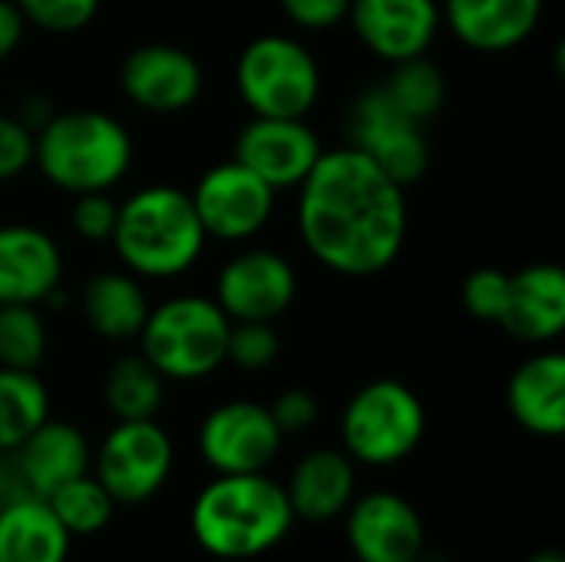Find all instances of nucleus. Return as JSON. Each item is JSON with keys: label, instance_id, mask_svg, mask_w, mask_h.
<instances>
[{"label": "nucleus", "instance_id": "obj_23", "mask_svg": "<svg viewBox=\"0 0 565 562\" xmlns=\"http://www.w3.org/2000/svg\"><path fill=\"white\" fill-rule=\"evenodd\" d=\"M73 537L46 500L7 494L0 503V562H70Z\"/></svg>", "mask_w": 565, "mask_h": 562}, {"label": "nucleus", "instance_id": "obj_28", "mask_svg": "<svg viewBox=\"0 0 565 562\" xmlns=\"http://www.w3.org/2000/svg\"><path fill=\"white\" fill-rule=\"evenodd\" d=\"M387 89V96L417 123H430L447 99V83L440 66H434L427 56L417 60H404V63H391L387 79L381 83Z\"/></svg>", "mask_w": 565, "mask_h": 562}, {"label": "nucleus", "instance_id": "obj_29", "mask_svg": "<svg viewBox=\"0 0 565 562\" xmlns=\"http://www.w3.org/2000/svg\"><path fill=\"white\" fill-rule=\"evenodd\" d=\"M46 348L50 331L40 305H0V368L36 371Z\"/></svg>", "mask_w": 565, "mask_h": 562}, {"label": "nucleus", "instance_id": "obj_2", "mask_svg": "<svg viewBox=\"0 0 565 562\" xmlns=\"http://www.w3.org/2000/svg\"><path fill=\"white\" fill-rule=\"evenodd\" d=\"M285 484L265 474H212L189 510L195 547L222 562L268 556L295 527Z\"/></svg>", "mask_w": 565, "mask_h": 562}, {"label": "nucleus", "instance_id": "obj_7", "mask_svg": "<svg viewBox=\"0 0 565 562\" xmlns=\"http://www.w3.org/2000/svg\"><path fill=\"white\" fill-rule=\"evenodd\" d=\"M235 89L252 116L305 119L321 96V70L301 40L265 33L238 53Z\"/></svg>", "mask_w": 565, "mask_h": 562}, {"label": "nucleus", "instance_id": "obj_39", "mask_svg": "<svg viewBox=\"0 0 565 562\" xmlns=\"http://www.w3.org/2000/svg\"><path fill=\"white\" fill-rule=\"evenodd\" d=\"M7 490H10V474H7V457L0 454V503L7 500Z\"/></svg>", "mask_w": 565, "mask_h": 562}, {"label": "nucleus", "instance_id": "obj_8", "mask_svg": "<svg viewBox=\"0 0 565 562\" xmlns=\"http://www.w3.org/2000/svg\"><path fill=\"white\" fill-rule=\"evenodd\" d=\"M175 470V444L169 431L152 421H116L93 450L89 474L106 487L116 507L149 503Z\"/></svg>", "mask_w": 565, "mask_h": 562}, {"label": "nucleus", "instance_id": "obj_24", "mask_svg": "<svg viewBox=\"0 0 565 562\" xmlns=\"http://www.w3.org/2000/svg\"><path fill=\"white\" fill-rule=\"evenodd\" d=\"M79 308L86 325L99 338L132 341L139 338L152 305L142 291V282L132 272H99L83 285Z\"/></svg>", "mask_w": 565, "mask_h": 562}, {"label": "nucleus", "instance_id": "obj_3", "mask_svg": "<svg viewBox=\"0 0 565 562\" xmlns=\"http://www.w3.org/2000/svg\"><path fill=\"white\" fill-rule=\"evenodd\" d=\"M113 248L136 278H179L205 252L192 195L179 185H146L119 202Z\"/></svg>", "mask_w": 565, "mask_h": 562}, {"label": "nucleus", "instance_id": "obj_14", "mask_svg": "<svg viewBox=\"0 0 565 562\" xmlns=\"http://www.w3.org/2000/svg\"><path fill=\"white\" fill-rule=\"evenodd\" d=\"M321 152L318 132L291 116H252L235 139V162L252 169L275 192L298 189Z\"/></svg>", "mask_w": 565, "mask_h": 562}, {"label": "nucleus", "instance_id": "obj_31", "mask_svg": "<svg viewBox=\"0 0 565 562\" xmlns=\"http://www.w3.org/2000/svg\"><path fill=\"white\" fill-rule=\"evenodd\" d=\"M26 23L46 33H79L99 13V0H13Z\"/></svg>", "mask_w": 565, "mask_h": 562}, {"label": "nucleus", "instance_id": "obj_15", "mask_svg": "<svg viewBox=\"0 0 565 562\" xmlns=\"http://www.w3.org/2000/svg\"><path fill=\"white\" fill-rule=\"evenodd\" d=\"M93 447L86 434L70 421L46 417L13 454H7L10 490L46 500L56 487L89 474Z\"/></svg>", "mask_w": 565, "mask_h": 562}, {"label": "nucleus", "instance_id": "obj_10", "mask_svg": "<svg viewBox=\"0 0 565 562\" xmlns=\"http://www.w3.org/2000/svg\"><path fill=\"white\" fill-rule=\"evenodd\" d=\"M195 447L212 474H265L281 457L285 434L268 404L225 401L202 417Z\"/></svg>", "mask_w": 565, "mask_h": 562}, {"label": "nucleus", "instance_id": "obj_5", "mask_svg": "<svg viewBox=\"0 0 565 562\" xmlns=\"http://www.w3.org/2000/svg\"><path fill=\"white\" fill-rule=\"evenodd\" d=\"M228 315L205 295H175L149 308L139 331V354L175 384H192L225 364Z\"/></svg>", "mask_w": 565, "mask_h": 562}, {"label": "nucleus", "instance_id": "obj_13", "mask_svg": "<svg viewBox=\"0 0 565 562\" xmlns=\"http://www.w3.org/2000/svg\"><path fill=\"white\" fill-rule=\"evenodd\" d=\"M298 295L295 265L271 248H245L232 255L215 278V305L228 321H275Z\"/></svg>", "mask_w": 565, "mask_h": 562}, {"label": "nucleus", "instance_id": "obj_17", "mask_svg": "<svg viewBox=\"0 0 565 562\" xmlns=\"http://www.w3.org/2000/svg\"><path fill=\"white\" fill-rule=\"evenodd\" d=\"M348 20L358 40L384 63L427 56L444 26L437 0H351Z\"/></svg>", "mask_w": 565, "mask_h": 562}, {"label": "nucleus", "instance_id": "obj_22", "mask_svg": "<svg viewBox=\"0 0 565 562\" xmlns=\"http://www.w3.org/2000/svg\"><path fill=\"white\" fill-rule=\"evenodd\" d=\"M507 407L513 421L533 434L556 441L565 431V358L559 351L530 354L507 384Z\"/></svg>", "mask_w": 565, "mask_h": 562}, {"label": "nucleus", "instance_id": "obj_18", "mask_svg": "<svg viewBox=\"0 0 565 562\" xmlns=\"http://www.w3.org/2000/svg\"><path fill=\"white\" fill-rule=\"evenodd\" d=\"M285 494L295 520L311 527L334 523L358 497V464L341 447H315L291 467Z\"/></svg>", "mask_w": 565, "mask_h": 562}, {"label": "nucleus", "instance_id": "obj_16", "mask_svg": "<svg viewBox=\"0 0 565 562\" xmlns=\"http://www.w3.org/2000/svg\"><path fill=\"white\" fill-rule=\"evenodd\" d=\"M119 86L139 109L169 116L189 109L202 96V66L182 46L146 43L122 60Z\"/></svg>", "mask_w": 565, "mask_h": 562}, {"label": "nucleus", "instance_id": "obj_19", "mask_svg": "<svg viewBox=\"0 0 565 562\" xmlns=\"http://www.w3.org/2000/svg\"><path fill=\"white\" fill-rule=\"evenodd\" d=\"M63 278V252L36 225H0V305H43Z\"/></svg>", "mask_w": 565, "mask_h": 562}, {"label": "nucleus", "instance_id": "obj_38", "mask_svg": "<svg viewBox=\"0 0 565 562\" xmlns=\"http://www.w3.org/2000/svg\"><path fill=\"white\" fill-rule=\"evenodd\" d=\"M526 562H565V556L559 550H536V553H530Z\"/></svg>", "mask_w": 565, "mask_h": 562}, {"label": "nucleus", "instance_id": "obj_32", "mask_svg": "<svg viewBox=\"0 0 565 562\" xmlns=\"http://www.w3.org/2000/svg\"><path fill=\"white\" fill-rule=\"evenodd\" d=\"M507 295H510V275L500 268H477L463 278V288H460V301L467 315L477 321H490V325L500 321L507 308Z\"/></svg>", "mask_w": 565, "mask_h": 562}, {"label": "nucleus", "instance_id": "obj_21", "mask_svg": "<svg viewBox=\"0 0 565 562\" xmlns=\"http://www.w3.org/2000/svg\"><path fill=\"white\" fill-rule=\"evenodd\" d=\"M546 0H444L447 30L480 53H507L533 36Z\"/></svg>", "mask_w": 565, "mask_h": 562}, {"label": "nucleus", "instance_id": "obj_25", "mask_svg": "<svg viewBox=\"0 0 565 562\" xmlns=\"http://www.w3.org/2000/svg\"><path fill=\"white\" fill-rule=\"evenodd\" d=\"M166 384L142 354H122L103 378V404L113 421H152L166 404Z\"/></svg>", "mask_w": 565, "mask_h": 562}, {"label": "nucleus", "instance_id": "obj_33", "mask_svg": "<svg viewBox=\"0 0 565 562\" xmlns=\"http://www.w3.org/2000/svg\"><path fill=\"white\" fill-rule=\"evenodd\" d=\"M119 202L109 199V192H83L73 202V232L83 242H109L116 229Z\"/></svg>", "mask_w": 565, "mask_h": 562}, {"label": "nucleus", "instance_id": "obj_20", "mask_svg": "<svg viewBox=\"0 0 565 562\" xmlns=\"http://www.w3.org/2000/svg\"><path fill=\"white\" fill-rule=\"evenodd\" d=\"M510 338L550 344L565 328V275L556 262H533L510 275L507 308L497 321Z\"/></svg>", "mask_w": 565, "mask_h": 562}, {"label": "nucleus", "instance_id": "obj_4", "mask_svg": "<svg viewBox=\"0 0 565 562\" xmlns=\"http://www.w3.org/2000/svg\"><path fill=\"white\" fill-rule=\"evenodd\" d=\"M33 162L50 185L70 195L109 192L129 172L132 139L103 109H66L33 132Z\"/></svg>", "mask_w": 565, "mask_h": 562}, {"label": "nucleus", "instance_id": "obj_30", "mask_svg": "<svg viewBox=\"0 0 565 562\" xmlns=\"http://www.w3.org/2000/svg\"><path fill=\"white\" fill-rule=\"evenodd\" d=\"M278 354L281 338L271 321H232L225 364H235L238 371H265L278 361Z\"/></svg>", "mask_w": 565, "mask_h": 562}, {"label": "nucleus", "instance_id": "obj_26", "mask_svg": "<svg viewBox=\"0 0 565 562\" xmlns=\"http://www.w3.org/2000/svg\"><path fill=\"white\" fill-rule=\"evenodd\" d=\"M50 417V391L36 371L0 368V454H13Z\"/></svg>", "mask_w": 565, "mask_h": 562}, {"label": "nucleus", "instance_id": "obj_9", "mask_svg": "<svg viewBox=\"0 0 565 562\" xmlns=\"http://www.w3.org/2000/svg\"><path fill=\"white\" fill-rule=\"evenodd\" d=\"M348 146L364 152L397 185H414L430 169L427 126L407 116L377 83L348 109Z\"/></svg>", "mask_w": 565, "mask_h": 562}, {"label": "nucleus", "instance_id": "obj_11", "mask_svg": "<svg viewBox=\"0 0 565 562\" xmlns=\"http://www.w3.org/2000/svg\"><path fill=\"white\" fill-rule=\"evenodd\" d=\"M189 195L205 238L218 242H245L258 235L275 212V189L235 159L205 169Z\"/></svg>", "mask_w": 565, "mask_h": 562}, {"label": "nucleus", "instance_id": "obj_12", "mask_svg": "<svg viewBox=\"0 0 565 562\" xmlns=\"http://www.w3.org/2000/svg\"><path fill=\"white\" fill-rule=\"evenodd\" d=\"M344 540L358 562H417L427 550L420 510L397 490H367L344 510Z\"/></svg>", "mask_w": 565, "mask_h": 562}, {"label": "nucleus", "instance_id": "obj_36", "mask_svg": "<svg viewBox=\"0 0 565 562\" xmlns=\"http://www.w3.org/2000/svg\"><path fill=\"white\" fill-rule=\"evenodd\" d=\"M285 17L301 30H328L348 20L351 0H278Z\"/></svg>", "mask_w": 565, "mask_h": 562}, {"label": "nucleus", "instance_id": "obj_37", "mask_svg": "<svg viewBox=\"0 0 565 562\" xmlns=\"http://www.w3.org/2000/svg\"><path fill=\"white\" fill-rule=\"evenodd\" d=\"M23 33H26V20L17 10V3L13 0H0V63L7 56H13V50L20 46Z\"/></svg>", "mask_w": 565, "mask_h": 562}, {"label": "nucleus", "instance_id": "obj_6", "mask_svg": "<svg viewBox=\"0 0 565 562\" xmlns=\"http://www.w3.org/2000/svg\"><path fill=\"white\" fill-rule=\"evenodd\" d=\"M341 450L371 470L397 467L417 454L427 434V411L414 388L397 378L367 381L341 411Z\"/></svg>", "mask_w": 565, "mask_h": 562}, {"label": "nucleus", "instance_id": "obj_34", "mask_svg": "<svg viewBox=\"0 0 565 562\" xmlns=\"http://www.w3.org/2000/svg\"><path fill=\"white\" fill-rule=\"evenodd\" d=\"M268 411H271V417H275V424H278V431H281L285 437L308 434V431L318 424V414H321L318 397H315L311 391H305V388H288V391H281V394L268 404Z\"/></svg>", "mask_w": 565, "mask_h": 562}, {"label": "nucleus", "instance_id": "obj_27", "mask_svg": "<svg viewBox=\"0 0 565 562\" xmlns=\"http://www.w3.org/2000/svg\"><path fill=\"white\" fill-rule=\"evenodd\" d=\"M46 507L53 510V517L63 523V530L76 540V537H96L103 533L113 517H116V500L106 494V487L93 477L83 474L63 487H56L46 497Z\"/></svg>", "mask_w": 565, "mask_h": 562}, {"label": "nucleus", "instance_id": "obj_1", "mask_svg": "<svg viewBox=\"0 0 565 562\" xmlns=\"http://www.w3.org/2000/svg\"><path fill=\"white\" fill-rule=\"evenodd\" d=\"M298 232L334 275L374 278L407 242L404 185L351 146L328 149L298 185Z\"/></svg>", "mask_w": 565, "mask_h": 562}, {"label": "nucleus", "instance_id": "obj_35", "mask_svg": "<svg viewBox=\"0 0 565 562\" xmlns=\"http://www.w3.org/2000/svg\"><path fill=\"white\" fill-rule=\"evenodd\" d=\"M33 166V129L17 116L0 113V182L17 179Z\"/></svg>", "mask_w": 565, "mask_h": 562}]
</instances>
